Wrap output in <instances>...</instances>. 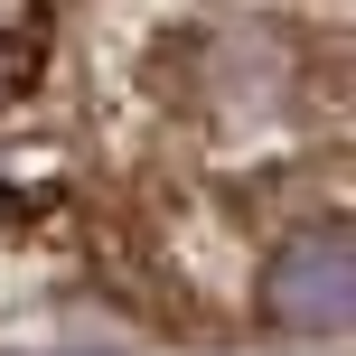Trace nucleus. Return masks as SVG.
<instances>
[{
	"label": "nucleus",
	"instance_id": "1",
	"mask_svg": "<svg viewBox=\"0 0 356 356\" xmlns=\"http://www.w3.org/2000/svg\"><path fill=\"white\" fill-rule=\"evenodd\" d=\"M272 309H282L291 328H338L356 309V253L347 234H291L282 253H272Z\"/></svg>",
	"mask_w": 356,
	"mask_h": 356
}]
</instances>
